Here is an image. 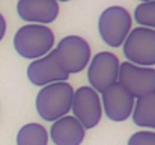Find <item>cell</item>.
<instances>
[{
  "label": "cell",
  "mask_w": 155,
  "mask_h": 145,
  "mask_svg": "<svg viewBox=\"0 0 155 145\" xmlns=\"http://www.w3.org/2000/svg\"><path fill=\"white\" fill-rule=\"evenodd\" d=\"M128 145H155V133L154 132H137L130 138Z\"/></svg>",
  "instance_id": "cell-16"
},
{
  "label": "cell",
  "mask_w": 155,
  "mask_h": 145,
  "mask_svg": "<svg viewBox=\"0 0 155 145\" xmlns=\"http://www.w3.org/2000/svg\"><path fill=\"white\" fill-rule=\"evenodd\" d=\"M133 18L124 6H108L98 18L100 36L108 47H120L131 32Z\"/></svg>",
  "instance_id": "cell-3"
},
{
  "label": "cell",
  "mask_w": 155,
  "mask_h": 145,
  "mask_svg": "<svg viewBox=\"0 0 155 145\" xmlns=\"http://www.w3.org/2000/svg\"><path fill=\"white\" fill-rule=\"evenodd\" d=\"M134 18L142 27L155 29V0L142 2L134 11Z\"/></svg>",
  "instance_id": "cell-15"
},
{
  "label": "cell",
  "mask_w": 155,
  "mask_h": 145,
  "mask_svg": "<svg viewBox=\"0 0 155 145\" xmlns=\"http://www.w3.org/2000/svg\"><path fill=\"white\" fill-rule=\"evenodd\" d=\"M101 100H103V110L114 123H122L128 119L130 115L133 113L136 103L134 97L117 82L101 92Z\"/></svg>",
  "instance_id": "cell-10"
},
{
  "label": "cell",
  "mask_w": 155,
  "mask_h": 145,
  "mask_svg": "<svg viewBox=\"0 0 155 145\" xmlns=\"http://www.w3.org/2000/svg\"><path fill=\"white\" fill-rule=\"evenodd\" d=\"M53 51L68 74H77L84 70L92 57L89 43L78 35L63 36Z\"/></svg>",
  "instance_id": "cell-4"
},
{
  "label": "cell",
  "mask_w": 155,
  "mask_h": 145,
  "mask_svg": "<svg viewBox=\"0 0 155 145\" xmlns=\"http://www.w3.org/2000/svg\"><path fill=\"white\" fill-rule=\"evenodd\" d=\"M57 0H18V17L30 24H50L59 15Z\"/></svg>",
  "instance_id": "cell-11"
},
{
  "label": "cell",
  "mask_w": 155,
  "mask_h": 145,
  "mask_svg": "<svg viewBox=\"0 0 155 145\" xmlns=\"http://www.w3.org/2000/svg\"><path fill=\"white\" fill-rule=\"evenodd\" d=\"M120 62L111 51H100L91 57L87 68V79L91 88L97 92H103L117 82Z\"/></svg>",
  "instance_id": "cell-7"
},
{
  "label": "cell",
  "mask_w": 155,
  "mask_h": 145,
  "mask_svg": "<svg viewBox=\"0 0 155 145\" xmlns=\"http://www.w3.org/2000/svg\"><path fill=\"white\" fill-rule=\"evenodd\" d=\"M117 83L122 85L134 98L155 92V68L140 67L131 62H124L119 67Z\"/></svg>",
  "instance_id": "cell-6"
},
{
  "label": "cell",
  "mask_w": 155,
  "mask_h": 145,
  "mask_svg": "<svg viewBox=\"0 0 155 145\" xmlns=\"http://www.w3.org/2000/svg\"><path fill=\"white\" fill-rule=\"evenodd\" d=\"M17 145H48V132L38 123L26 124L17 135Z\"/></svg>",
  "instance_id": "cell-14"
},
{
  "label": "cell",
  "mask_w": 155,
  "mask_h": 145,
  "mask_svg": "<svg viewBox=\"0 0 155 145\" xmlns=\"http://www.w3.org/2000/svg\"><path fill=\"white\" fill-rule=\"evenodd\" d=\"M57 2H69V0H57Z\"/></svg>",
  "instance_id": "cell-18"
},
{
  "label": "cell",
  "mask_w": 155,
  "mask_h": 145,
  "mask_svg": "<svg viewBox=\"0 0 155 145\" xmlns=\"http://www.w3.org/2000/svg\"><path fill=\"white\" fill-rule=\"evenodd\" d=\"M5 33H6V20H5V17L0 14V41L3 40Z\"/></svg>",
  "instance_id": "cell-17"
},
{
  "label": "cell",
  "mask_w": 155,
  "mask_h": 145,
  "mask_svg": "<svg viewBox=\"0 0 155 145\" xmlns=\"http://www.w3.org/2000/svg\"><path fill=\"white\" fill-rule=\"evenodd\" d=\"M131 115L136 126L155 130V92L137 98Z\"/></svg>",
  "instance_id": "cell-13"
},
{
  "label": "cell",
  "mask_w": 155,
  "mask_h": 145,
  "mask_svg": "<svg viewBox=\"0 0 155 145\" xmlns=\"http://www.w3.org/2000/svg\"><path fill=\"white\" fill-rule=\"evenodd\" d=\"M14 48L24 59H39L54 48V33L44 24L21 26L14 36Z\"/></svg>",
  "instance_id": "cell-1"
},
{
  "label": "cell",
  "mask_w": 155,
  "mask_h": 145,
  "mask_svg": "<svg viewBox=\"0 0 155 145\" xmlns=\"http://www.w3.org/2000/svg\"><path fill=\"white\" fill-rule=\"evenodd\" d=\"M122 47L128 62L140 67H152L155 65V29L142 26L131 29Z\"/></svg>",
  "instance_id": "cell-5"
},
{
  "label": "cell",
  "mask_w": 155,
  "mask_h": 145,
  "mask_svg": "<svg viewBox=\"0 0 155 145\" xmlns=\"http://www.w3.org/2000/svg\"><path fill=\"white\" fill-rule=\"evenodd\" d=\"M142 2H151V0H142Z\"/></svg>",
  "instance_id": "cell-19"
},
{
  "label": "cell",
  "mask_w": 155,
  "mask_h": 145,
  "mask_svg": "<svg viewBox=\"0 0 155 145\" xmlns=\"http://www.w3.org/2000/svg\"><path fill=\"white\" fill-rule=\"evenodd\" d=\"M27 77L30 83L36 86H45L56 82H66L69 74L51 50L45 56L30 62V65L27 67Z\"/></svg>",
  "instance_id": "cell-9"
},
{
  "label": "cell",
  "mask_w": 155,
  "mask_h": 145,
  "mask_svg": "<svg viewBox=\"0 0 155 145\" xmlns=\"http://www.w3.org/2000/svg\"><path fill=\"white\" fill-rule=\"evenodd\" d=\"M84 130L74 116L65 115L53 123L50 136L56 145H81L86 135Z\"/></svg>",
  "instance_id": "cell-12"
},
{
  "label": "cell",
  "mask_w": 155,
  "mask_h": 145,
  "mask_svg": "<svg viewBox=\"0 0 155 145\" xmlns=\"http://www.w3.org/2000/svg\"><path fill=\"white\" fill-rule=\"evenodd\" d=\"M71 110L74 112V118L84 129H94L103 116V106L98 92L91 86L78 88L74 91Z\"/></svg>",
  "instance_id": "cell-8"
},
{
  "label": "cell",
  "mask_w": 155,
  "mask_h": 145,
  "mask_svg": "<svg viewBox=\"0 0 155 145\" xmlns=\"http://www.w3.org/2000/svg\"><path fill=\"white\" fill-rule=\"evenodd\" d=\"M74 89L68 82H56L41 88L36 95V112L45 121L65 116L72 106Z\"/></svg>",
  "instance_id": "cell-2"
}]
</instances>
